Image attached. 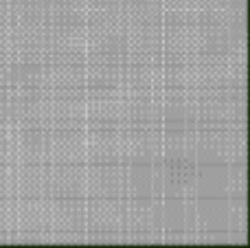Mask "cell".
I'll return each mask as SVG.
<instances>
[]
</instances>
